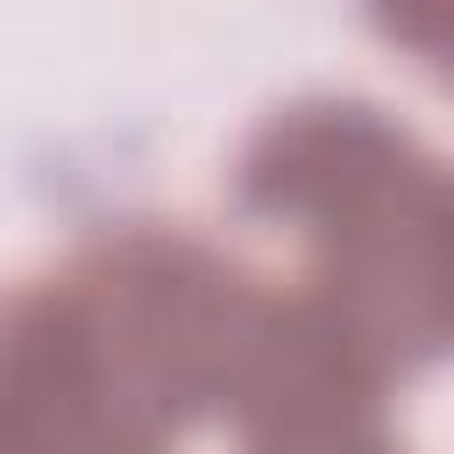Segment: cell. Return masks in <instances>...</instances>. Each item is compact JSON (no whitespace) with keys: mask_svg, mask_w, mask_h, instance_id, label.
I'll return each instance as SVG.
<instances>
[{"mask_svg":"<svg viewBox=\"0 0 454 454\" xmlns=\"http://www.w3.org/2000/svg\"><path fill=\"white\" fill-rule=\"evenodd\" d=\"M234 192L319 248L305 305L376 369L440 355V163L362 99H298L255 128Z\"/></svg>","mask_w":454,"mask_h":454,"instance_id":"6da1fadb","label":"cell"},{"mask_svg":"<svg viewBox=\"0 0 454 454\" xmlns=\"http://www.w3.org/2000/svg\"><path fill=\"white\" fill-rule=\"evenodd\" d=\"M170 426L71 270L0 291V454H170Z\"/></svg>","mask_w":454,"mask_h":454,"instance_id":"7a4b0ae2","label":"cell"},{"mask_svg":"<svg viewBox=\"0 0 454 454\" xmlns=\"http://www.w3.org/2000/svg\"><path fill=\"white\" fill-rule=\"evenodd\" d=\"M227 404L241 419V454H397L383 376L305 298L262 305Z\"/></svg>","mask_w":454,"mask_h":454,"instance_id":"3957f363","label":"cell"}]
</instances>
